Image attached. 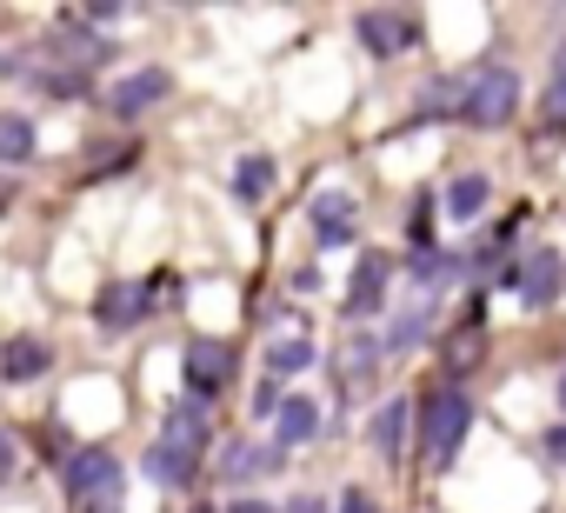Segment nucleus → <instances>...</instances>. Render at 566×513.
<instances>
[{"mask_svg": "<svg viewBox=\"0 0 566 513\" xmlns=\"http://www.w3.org/2000/svg\"><path fill=\"white\" fill-rule=\"evenodd\" d=\"M473 433V400L467 394H453V387H440L433 400H427V413H420V440H427V467H453L460 460V440Z\"/></svg>", "mask_w": 566, "mask_h": 513, "instance_id": "obj_1", "label": "nucleus"}, {"mask_svg": "<svg viewBox=\"0 0 566 513\" xmlns=\"http://www.w3.org/2000/svg\"><path fill=\"white\" fill-rule=\"evenodd\" d=\"M67 493L94 513V506H120V460L107 447H81L67 460Z\"/></svg>", "mask_w": 566, "mask_h": 513, "instance_id": "obj_2", "label": "nucleus"}, {"mask_svg": "<svg viewBox=\"0 0 566 513\" xmlns=\"http://www.w3.org/2000/svg\"><path fill=\"white\" fill-rule=\"evenodd\" d=\"M513 107H520V74L513 67H480L467 81V121L473 127H506Z\"/></svg>", "mask_w": 566, "mask_h": 513, "instance_id": "obj_3", "label": "nucleus"}, {"mask_svg": "<svg viewBox=\"0 0 566 513\" xmlns=\"http://www.w3.org/2000/svg\"><path fill=\"white\" fill-rule=\"evenodd\" d=\"M354 34L367 41V54H400V48H413L420 41V14H394V8H360L354 14Z\"/></svg>", "mask_w": 566, "mask_h": 513, "instance_id": "obj_4", "label": "nucleus"}, {"mask_svg": "<svg viewBox=\"0 0 566 513\" xmlns=\"http://www.w3.org/2000/svg\"><path fill=\"white\" fill-rule=\"evenodd\" d=\"M506 281L520 287V301H526V307H553V294H559V281H566V268H559V253H553V247H526V253H520V268H513Z\"/></svg>", "mask_w": 566, "mask_h": 513, "instance_id": "obj_5", "label": "nucleus"}, {"mask_svg": "<svg viewBox=\"0 0 566 513\" xmlns=\"http://www.w3.org/2000/svg\"><path fill=\"white\" fill-rule=\"evenodd\" d=\"M180 374H187V394H193V400H213V394L233 380V347H227V341H193L187 360H180Z\"/></svg>", "mask_w": 566, "mask_h": 513, "instance_id": "obj_6", "label": "nucleus"}, {"mask_svg": "<svg viewBox=\"0 0 566 513\" xmlns=\"http://www.w3.org/2000/svg\"><path fill=\"white\" fill-rule=\"evenodd\" d=\"M167 94H174V74H167V67H140V74H120V81H114L107 107H114L120 121H140V114L160 107Z\"/></svg>", "mask_w": 566, "mask_h": 513, "instance_id": "obj_7", "label": "nucleus"}, {"mask_svg": "<svg viewBox=\"0 0 566 513\" xmlns=\"http://www.w3.org/2000/svg\"><path fill=\"white\" fill-rule=\"evenodd\" d=\"M387 281H394V261H387V253H360V261H354V281H347V314H380V307H387Z\"/></svg>", "mask_w": 566, "mask_h": 513, "instance_id": "obj_8", "label": "nucleus"}, {"mask_svg": "<svg viewBox=\"0 0 566 513\" xmlns=\"http://www.w3.org/2000/svg\"><path fill=\"white\" fill-rule=\"evenodd\" d=\"M307 220H314V233H321V247H354V193H340V187H327V193H314V207H307Z\"/></svg>", "mask_w": 566, "mask_h": 513, "instance_id": "obj_9", "label": "nucleus"}, {"mask_svg": "<svg viewBox=\"0 0 566 513\" xmlns=\"http://www.w3.org/2000/svg\"><path fill=\"white\" fill-rule=\"evenodd\" d=\"M154 447H167V453H174V460H193V453H200V447H207V413H200V407H174V413H167V427H160V440H154Z\"/></svg>", "mask_w": 566, "mask_h": 513, "instance_id": "obj_10", "label": "nucleus"}, {"mask_svg": "<svg viewBox=\"0 0 566 513\" xmlns=\"http://www.w3.org/2000/svg\"><path fill=\"white\" fill-rule=\"evenodd\" d=\"M260 473H280V447H247V440H233V447L220 453V480H227V486H247V480H260Z\"/></svg>", "mask_w": 566, "mask_h": 513, "instance_id": "obj_11", "label": "nucleus"}, {"mask_svg": "<svg viewBox=\"0 0 566 513\" xmlns=\"http://www.w3.org/2000/svg\"><path fill=\"white\" fill-rule=\"evenodd\" d=\"M54 367V347L48 341H34V334H21V341H8V354H0V380H41Z\"/></svg>", "mask_w": 566, "mask_h": 513, "instance_id": "obj_12", "label": "nucleus"}, {"mask_svg": "<svg viewBox=\"0 0 566 513\" xmlns=\"http://www.w3.org/2000/svg\"><path fill=\"white\" fill-rule=\"evenodd\" d=\"M273 427H280V453H287V447H301V440H314V433H321V407H314L307 394H294V400H280Z\"/></svg>", "mask_w": 566, "mask_h": 513, "instance_id": "obj_13", "label": "nucleus"}, {"mask_svg": "<svg viewBox=\"0 0 566 513\" xmlns=\"http://www.w3.org/2000/svg\"><path fill=\"white\" fill-rule=\"evenodd\" d=\"M154 301H147V287H107L101 294V327H114V334H127V327H140V314H147Z\"/></svg>", "mask_w": 566, "mask_h": 513, "instance_id": "obj_14", "label": "nucleus"}, {"mask_svg": "<svg viewBox=\"0 0 566 513\" xmlns=\"http://www.w3.org/2000/svg\"><path fill=\"white\" fill-rule=\"evenodd\" d=\"M486 193H493L486 174H460V180H447L440 207H447V220H473V213H486Z\"/></svg>", "mask_w": 566, "mask_h": 513, "instance_id": "obj_15", "label": "nucleus"}, {"mask_svg": "<svg viewBox=\"0 0 566 513\" xmlns=\"http://www.w3.org/2000/svg\"><path fill=\"white\" fill-rule=\"evenodd\" d=\"M427 327H433V307H427V301H420V307H407V314H394V327H387L380 354H407V347H420V341H427Z\"/></svg>", "mask_w": 566, "mask_h": 513, "instance_id": "obj_16", "label": "nucleus"}, {"mask_svg": "<svg viewBox=\"0 0 566 513\" xmlns=\"http://www.w3.org/2000/svg\"><path fill=\"white\" fill-rule=\"evenodd\" d=\"M400 440H407V400H387L374 413V447H380L387 467H400Z\"/></svg>", "mask_w": 566, "mask_h": 513, "instance_id": "obj_17", "label": "nucleus"}, {"mask_svg": "<svg viewBox=\"0 0 566 513\" xmlns=\"http://www.w3.org/2000/svg\"><path fill=\"white\" fill-rule=\"evenodd\" d=\"M0 160H8V167L34 160V121L28 114H0Z\"/></svg>", "mask_w": 566, "mask_h": 513, "instance_id": "obj_18", "label": "nucleus"}, {"mask_svg": "<svg viewBox=\"0 0 566 513\" xmlns=\"http://www.w3.org/2000/svg\"><path fill=\"white\" fill-rule=\"evenodd\" d=\"M433 114H467V81H427L413 121H433Z\"/></svg>", "mask_w": 566, "mask_h": 513, "instance_id": "obj_19", "label": "nucleus"}, {"mask_svg": "<svg viewBox=\"0 0 566 513\" xmlns=\"http://www.w3.org/2000/svg\"><path fill=\"white\" fill-rule=\"evenodd\" d=\"M233 193H240V200H266V193H273V160H266V154H247V160L233 167Z\"/></svg>", "mask_w": 566, "mask_h": 513, "instance_id": "obj_20", "label": "nucleus"}, {"mask_svg": "<svg viewBox=\"0 0 566 513\" xmlns=\"http://www.w3.org/2000/svg\"><path fill=\"white\" fill-rule=\"evenodd\" d=\"M266 367H273V374H307V367H314V341H307V334L273 341V347H266Z\"/></svg>", "mask_w": 566, "mask_h": 513, "instance_id": "obj_21", "label": "nucleus"}, {"mask_svg": "<svg viewBox=\"0 0 566 513\" xmlns=\"http://www.w3.org/2000/svg\"><path fill=\"white\" fill-rule=\"evenodd\" d=\"M413 274H420V281H453V274H460V261H447V253L420 247V253H413Z\"/></svg>", "mask_w": 566, "mask_h": 513, "instance_id": "obj_22", "label": "nucleus"}, {"mask_svg": "<svg viewBox=\"0 0 566 513\" xmlns=\"http://www.w3.org/2000/svg\"><path fill=\"white\" fill-rule=\"evenodd\" d=\"M41 87L61 94V101H74V94H87V74L81 67H61V74H41Z\"/></svg>", "mask_w": 566, "mask_h": 513, "instance_id": "obj_23", "label": "nucleus"}, {"mask_svg": "<svg viewBox=\"0 0 566 513\" xmlns=\"http://www.w3.org/2000/svg\"><path fill=\"white\" fill-rule=\"evenodd\" d=\"M340 513H380V506H374V493H367V486H347V500H340Z\"/></svg>", "mask_w": 566, "mask_h": 513, "instance_id": "obj_24", "label": "nucleus"}, {"mask_svg": "<svg viewBox=\"0 0 566 513\" xmlns=\"http://www.w3.org/2000/svg\"><path fill=\"white\" fill-rule=\"evenodd\" d=\"M14 460H21V447H14V433H0V480L14 473Z\"/></svg>", "mask_w": 566, "mask_h": 513, "instance_id": "obj_25", "label": "nucleus"}, {"mask_svg": "<svg viewBox=\"0 0 566 513\" xmlns=\"http://www.w3.org/2000/svg\"><path fill=\"white\" fill-rule=\"evenodd\" d=\"M546 101H553V114H566V61L553 67V94H546Z\"/></svg>", "mask_w": 566, "mask_h": 513, "instance_id": "obj_26", "label": "nucleus"}, {"mask_svg": "<svg viewBox=\"0 0 566 513\" xmlns=\"http://www.w3.org/2000/svg\"><path fill=\"white\" fill-rule=\"evenodd\" d=\"M546 453H553V460H559V467H566V420H559V427H553V433H546Z\"/></svg>", "mask_w": 566, "mask_h": 513, "instance_id": "obj_27", "label": "nucleus"}, {"mask_svg": "<svg viewBox=\"0 0 566 513\" xmlns=\"http://www.w3.org/2000/svg\"><path fill=\"white\" fill-rule=\"evenodd\" d=\"M287 513H327V506H321V500H314V493H301V500H294V506H287Z\"/></svg>", "mask_w": 566, "mask_h": 513, "instance_id": "obj_28", "label": "nucleus"}, {"mask_svg": "<svg viewBox=\"0 0 566 513\" xmlns=\"http://www.w3.org/2000/svg\"><path fill=\"white\" fill-rule=\"evenodd\" d=\"M227 513H273V506H260V500H240V506H227Z\"/></svg>", "mask_w": 566, "mask_h": 513, "instance_id": "obj_29", "label": "nucleus"}, {"mask_svg": "<svg viewBox=\"0 0 566 513\" xmlns=\"http://www.w3.org/2000/svg\"><path fill=\"white\" fill-rule=\"evenodd\" d=\"M14 207V180H0V213H8Z\"/></svg>", "mask_w": 566, "mask_h": 513, "instance_id": "obj_30", "label": "nucleus"}, {"mask_svg": "<svg viewBox=\"0 0 566 513\" xmlns=\"http://www.w3.org/2000/svg\"><path fill=\"white\" fill-rule=\"evenodd\" d=\"M559 407H566V374H559Z\"/></svg>", "mask_w": 566, "mask_h": 513, "instance_id": "obj_31", "label": "nucleus"}, {"mask_svg": "<svg viewBox=\"0 0 566 513\" xmlns=\"http://www.w3.org/2000/svg\"><path fill=\"white\" fill-rule=\"evenodd\" d=\"M94 513H120V506H94Z\"/></svg>", "mask_w": 566, "mask_h": 513, "instance_id": "obj_32", "label": "nucleus"}, {"mask_svg": "<svg viewBox=\"0 0 566 513\" xmlns=\"http://www.w3.org/2000/svg\"><path fill=\"white\" fill-rule=\"evenodd\" d=\"M0 74H8V61H0Z\"/></svg>", "mask_w": 566, "mask_h": 513, "instance_id": "obj_33", "label": "nucleus"}, {"mask_svg": "<svg viewBox=\"0 0 566 513\" xmlns=\"http://www.w3.org/2000/svg\"><path fill=\"white\" fill-rule=\"evenodd\" d=\"M193 513H207V506H193Z\"/></svg>", "mask_w": 566, "mask_h": 513, "instance_id": "obj_34", "label": "nucleus"}]
</instances>
